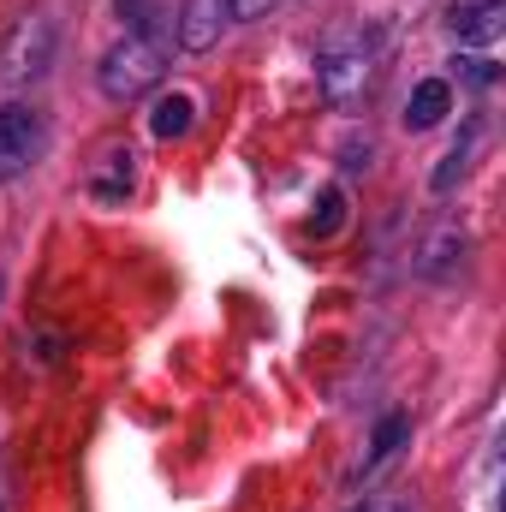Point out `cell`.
<instances>
[{
  "instance_id": "3957f363",
  "label": "cell",
  "mask_w": 506,
  "mask_h": 512,
  "mask_svg": "<svg viewBox=\"0 0 506 512\" xmlns=\"http://www.w3.org/2000/svg\"><path fill=\"white\" fill-rule=\"evenodd\" d=\"M48 48H54V24H48V18H24V24L12 30V48L0 54V78H24V72H42Z\"/></svg>"
},
{
  "instance_id": "8fae6325",
  "label": "cell",
  "mask_w": 506,
  "mask_h": 512,
  "mask_svg": "<svg viewBox=\"0 0 506 512\" xmlns=\"http://www.w3.org/2000/svg\"><path fill=\"white\" fill-rule=\"evenodd\" d=\"M459 173H465V149H453V155H447V161L435 167V191H447V185H453Z\"/></svg>"
},
{
  "instance_id": "30bf717a",
  "label": "cell",
  "mask_w": 506,
  "mask_h": 512,
  "mask_svg": "<svg viewBox=\"0 0 506 512\" xmlns=\"http://www.w3.org/2000/svg\"><path fill=\"white\" fill-rule=\"evenodd\" d=\"M399 441H405V417H387L376 429V447H370V465H381V459H393L399 453Z\"/></svg>"
},
{
  "instance_id": "6da1fadb",
  "label": "cell",
  "mask_w": 506,
  "mask_h": 512,
  "mask_svg": "<svg viewBox=\"0 0 506 512\" xmlns=\"http://www.w3.org/2000/svg\"><path fill=\"white\" fill-rule=\"evenodd\" d=\"M161 60H167V48H161L155 36H126V42H120V48L102 60V90H108L114 102H131V96H143V90H149V84L167 72Z\"/></svg>"
},
{
  "instance_id": "7a4b0ae2",
  "label": "cell",
  "mask_w": 506,
  "mask_h": 512,
  "mask_svg": "<svg viewBox=\"0 0 506 512\" xmlns=\"http://www.w3.org/2000/svg\"><path fill=\"white\" fill-rule=\"evenodd\" d=\"M36 155H42V114L6 102L0 108V179H18Z\"/></svg>"
},
{
  "instance_id": "4fadbf2b",
  "label": "cell",
  "mask_w": 506,
  "mask_h": 512,
  "mask_svg": "<svg viewBox=\"0 0 506 512\" xmlns=\"http://www.w3.org/2000/svg\"><path fill=\"white\" fill-rule=\"evenodd\" d=\"M262 6H268V0H227V12H233V18H256Z\"/></svg>"
},
{
  "instance_id": "7c38bea8",
  "label": "cell",
  "mask_w": 506,
  "mask_h": 512,
  "mask_svg": "<svg viewBox=\"0 0 506 512\" xmlns=\"http://www.w3.org/2000/svg\"><path fill=\"white\" fill-rule=\"evenodd\" d=\"M465 72H471V84H495V66L489 60H465Z\"/></svg>"
},
{
  "instance_id": "52a82bcc",
  "label": "cell",
  "mask_w": 506,
  "mask_h": 512,
  "mask_svg": "<svg viewBox=\"0 0 506 512\" xmlns=\"http://www.w3.org/2000/svg\"><path fill=\"white\" fill-rule=\"evenodd\" d=\"M221 6H227V0H191V6H185V24H179L185 48H209V42H215V30H221Z\"/></svg>"
},
{
  "instance_id": "9c48e42d",
  "label": "cell",
  "mask_w": 506,
  "mask_h": 512,
  "mask_svg": "<svg viewBox=\"0 0 506 512\" xmlns=\"http://www.w3.org/2000/svg\"><path fill=\"white\" fill-rule=\"evenodd\" d=\"M340 221H346V197H340V191H322V203H316V215H310V227H316V239H328V233H340Z\"/></svg>"
},
{
  "instance_id": "277c9868",
  "label": "cell",
  "mask_w": 506,
  "mask_h": 512,
  "mask_svg": "<svg viewBox=\"0 0 506 512\" xmlns=\"http://www.w3.org/2000/svg\"><path fill=\"white\" fill-rule=\"evenodd\" d=\"M137 155L131 149H102V161L90 167V191L102 197V203H120L131 191V179H137V167H131Z\"/></svg>"
},
{
  "instance_id": "5b68a950",
  "label": "cell",
  "mask_w": 506,
  "mask_h": 512,
  "mask_svg": "<svg viewBox=\"0 0 506 512\" xmlns=\"http://www.w3.org/2000/svg\"><path fill=\"white\" fill-rule=\"evenodd\" d=\"M453 108V90L441 84V78H429V84H417L411 90V102H405V126L411 131H429V126H441V114Z\"/></svg>"
},
{
  "instance_id": "ba28073f",
  "label": "cell",
  "mask_w": 506,
  "mask_h": 512,
  "mask_svg": "<svg viewBox=\"0 0 506 512\" xmlns=\"http://www.w3.org/2000/svg\"><path fill=\"white\" fill-rule=\"evenodd\" d=\"M191 114H197L191 96H161L155 114H149V131H155V137H185V131H191Z\"/></svg>"
},
{
  "instance_id": "8992f818",
  "label": "cell",
  "mask_w": 506,
  "mask_h": 512,
  "mask_svg": "<svg viewBox=\"0 0 506 512\" xmlns=\"http://www.w3.org/2000/svg\"><path fill=\"white\" fill-rule=\"evenodd\" d=\"M501 18H506V6L483 0V6H459L453 12V30H459V42H495L501 36Z\"/></svg>"
}]
</instances>
